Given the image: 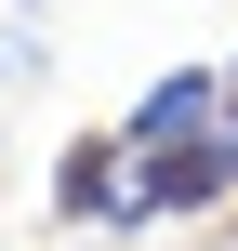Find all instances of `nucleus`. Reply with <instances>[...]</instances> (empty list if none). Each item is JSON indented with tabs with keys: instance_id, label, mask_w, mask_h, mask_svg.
Returning <instances> with one entry per match:
<instances>
[{
	"instance_id": "obj_5",
	"label": "nucleus",
	"mask_w": 238,
	"mask_h": 251,
	"mask_svg": "<svg viewBox=\"0 0 238 251\" xmlns=\"http://www.w3.org/2000/svg\"><path fill=\"white\" fill-rule=\"evenodd\" d=\"M225 132H238V53H225Z\"/></svg>"
},
{
	"instance_id": "obj_3",
	"label": "nucleus",
	"mask_w": 238,
	"mask_h": 251,
	"mask_svg": "<svg viewBox=\"0 0 238 251\" xmlns=\"http://www.w3.org/2000/svg\"><path fill=\"white\" fill-rule=\"evenodd\" d=\"M119 185H132V146H119V132H79V146L53 159V212H66V225H106V238H119Z\"/></svg>"
},
{
	"instance_id": "obj_1",
	"label": "nucleus",
	"mask_w": 238,
	"mask_h": 251,
	"mask_svg": "<svg viewBox=\"0 0 238 251\" xmlns=\"http://www.w3.org/2000/svg\"><path fill=\"white\" fill-rule=\"evenodd\" d=\"M238 199V132H199V146H132V185H119V238L172 225V212H225Z\"/></svg>"
},
{
	"instance_id": "obj_6",
	"label": "nucleus",
	"mask_w": 238,
	"mask_h": 251,
	"mask_svg": "<svg viewBox=\"0 0 238 251\" xmlns=\"http://www.w3.org/2000/svg\"><path fill=\"white\" fill-rule=\"evenodd\" d=\"M13 13H40V0H13Z\"/></svg>"
},
{
	"instance_id": "obj_2",
	"label": "nucleus",
	"mask_w": 238,
	"mask_h": 251,
	"mask_svg": "<svg viewBox=\"0 0 238 251\" xmlns=\"http://www.w3.org/2000/svg\"><path fill=\"white\" fill-rule=\"evenodd\" d=\"M199 132H225V66H159L146 93H132V119H119V146H199Z\"/></svg>"
},
{
	"instance_id": "obj_4",
	"label": "nucleus",
	"mask_w": 238,
	"mask_h": 251,
	"mask_svg": "<svg viewBox=\"0 0 238 251\" xmlns=\"http://www.w3.org/2000/svg\"><path fill=\"white\" fill-rule=\"evenodd\" d=\"M53 66V40H40V13H0V93H26Z\"/></svg>"
}]
</instances>
